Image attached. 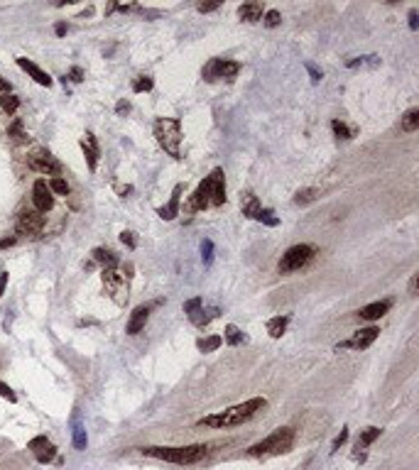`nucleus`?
Segmentation results:
<instances>
[{
    "label": "nucleus",
    "mask_w": 419,
    "mask_h": 470,
    "mask_svg": "<svg viewBox=\"0 0 419 470\" xmlns=\"http://www.w3.org/2000/svg\"><path fill=\"white\" fill-rule=\"evenodd\" d=\"M267 399L265 397H253L243 404H235V406H228L223 411H216V414H209L204 419H199V426H211V428H231V426H240L243 421L253 419L260 409H265Z\"/></svg>",
    "instance_id": "1"
},
{
    "label": "nucleus",
    "mask_w": 419,
    "mask_h": 470,
    "mask_svg": "<svg viewBox=\"0 0 419 470\" xmlns=\"http://www.w3.org/2000/svg\"><path fill=\"white\" fill-rule=\"evenodd\" d=\"M142 455L150 458H160L164 463H174V465H191L199 463L209 455V446L204 443H194V446H179V448H169V446H147L142 448Z\"/></svg>",
    "instance_id": "2"
},
{
    "label": "nucleus",
    "mask_w": 419,
    "mask_h": 470,
    "mask_svg": "<svg viewBox=\"0 0 419 470\" xmlns=\"http://www.w3.org/2000/svg\"><path fill=\"white\" fill-rule=\"evenodd\" d=\"M133 272V265H113V267H103L101 272V279H103V287L106 291L113 296L116 304H125L128 301V289H130V274Z\"/></svg>",
    "instance_id": "3"
},
{
    "label": "nucleus",
    "mask_w": 419,
    "mask_h": 470,
    "mask_svg": "<svg viewBox=\"0 0 419 470\" xmlns=\"http://www.w3.org/2000/svg\"><path fill=\"white\" fill-rule=\"evenodd\" d=\"M294 428L292 426H279L275 428L267 438H262L260 443L248 448V455L253 458H260V455H279V453H287L292 443H294Z\"/></svg>",
    "instance_id": "4"
},
{
    "label": "nucleus",
    "mask_w": 419,
    "mask_h": 470,
    "mask_svg": "<svg viewBox=\"0 0 419 470\" xmlns=\"http://www.w3.org/2000/svg\"><path fill=\"white\" fill-rule=\"evenodd\" d=\"M155 137H157L160 147L167 155L179 159V155H182V150H179V145H182V123L177 118H157L155 120Z\"/></svg>",
    "instance_id": "5"
},
{
    "label": "nucleus",
    "mask_w": 419,
    "mask_h": 470,
    "mask_svg": "<svg viewBox=\"0 0 419 470\" xmlns=\"http://www.w3.org/2000/svg\"><path fill=\"white\" fill-rule=\"evenodd\" d=\"M316 255V247L314 245H292L279 260V272L287 274V272H297V269L306 267Z\"/></svg>",
    "instance_id": "6"
},
{
    "label": "nucleus",
    "mask_w": 419,
    "mask_h": 470,
    "mask_svg": "<svg viewBox=\"0 0 419 470\" xmlns=\"http://www.w3.org/2000/svg\"><path fill=\"white\" fill-rule=\"evenodd\" d=\"M240 71L238 62L231 59H211L209 64L204 67V79L206 81H216V79H233Z\"/></svg>",
    "instance_id": "7"
},
{
    "label": "nucleus",
    "mask_w": 419,
    "mask_h": 470,
    "mask_svg": "<svg viewBox=\"0 0 419 470\" xmlns=\"http://www.w3.org/2000/svg\"><path fill=\"white\" fill-rule=\"evenodd\" d=\"M380 336V328L377 326H370V328H360L358 333L353 338H348V340H341L338 345H336V350H341V348H353V350H365V348H370L372 343H375V338Z\"/></svg>",
    "instance_id": "8"
},
{
    "label": "nucleus",
    "mask_w": 419,
    "mask_h": 470,
    "mask_svg": "<svg viewBox=\"0 0 419 470\" xmlns=\"http://www.w3.org/2000/svg\"><path fill=\"white\" fill-rule=\"evenodd\" d=\"M27 164L35 169V172H40V174H47V177H59L62 174V162L59 159H54L52 155H32L30 159H27Z\"/></svg>",
    "instance_id": "9"
},
{
    "label": "nucleus",
    "mask_w": 419,
    "mask_h": 470,
    "mask_svg": "<svg viewBox=\"0 0 419 470\" xmlns=\"http://www.w3.org/2000/svg\"><path fill=\"white\" fill-rule=\"evenodd\" d=\"M32 203H35L37 213H47V211H52V206H54V196H52V191H49V186H47L45 179L35 181V186H32Z\"/></svg>",
    "instance_id": "10"
},
{
    "label": "nucleus",
    "mask_w": 419,
    "mask_h": 470,
    "mask_svg": "<svg viewBox=\"0 0 419 470\" xmlns=\"http://www.w3.org/2000/svg\"><path fill=\"white\" fill-rule=\"evenodd\" d=\"M42 228H45V216L42 213H37V211L20 213V218H18V233L20 235H37Z\"/></svg>",
    "instance_id": "11"
},
{
    "label": "nucleus",
    "mask_w": 419,
    "mask_h": 470,
    "mask_svg": "<svg viewBox=\"0 0 419 470\" xmlns=\"http://www.w3.org/2000/svg\"><path fill=\"white\" fill-rule=\"evenodd\" d=\"M211 184V206H223L226 203V174L221 167H216L209 174Z\"/></svg>",
    "instance_id": "12"
},
{
    "label": "nucleus",
    "mask_w": 419,
    "mask_h": 470,
    "mask_svg": "<svg viewBox=\"0 0 419 470\" xmlns=\"http://www.w3.org/2000/svg\"><path fill=\"white\" fill-rule=\"evenodd\" d=\"M30 450L35 453V458H37V463H52L54 458H57V446L52 443V441H47V436H37V438H32L30 441Z\"/></svg>",
    "instance_id": "13"
},
{
    "label": "nucleus",
    "mask_w": 419,
    "mask_h": 470,
    "mask_svg": "<svg viewBox=\"0 0 419 470\" xmlns=\"http://www.w3.org/2000/svg\"><path fill=\"white\" fill-rule=\"evenodd\" d=\"M211 206V184H209V177L201 181L199 186H196V191L189 196V211H206Z\"/></svg>",
    "instance_id": "14"
},
{
    "label": "nucleus",
    "mask_w": 419,
    "mask_h": 470,
    "mask_svg": "<svg viewBox=\"0 0 419 470\" xmlns=\"http://www.w3.org/2000/svg\"><path fill=\"white\" fill-rule=\"evenodd\" d=\"M182 191H184V186H182V184H177V186L172 189V196H169V201L164 203L162 208H157V216H160L162 221H174V218L179 216V203H182Z\"/></svg>",
    "instance_id": "15"
},
{
    "label": "nucleus",
    "mask_w": 419,
    "mask_h": 470,
    "mask_svg": "<svg viewBox=\"0 0 419 470\" xmlns=\"http://www.w3.org/2000/svg\"><path fill=\"white\" fill-rule=\"evenodd\" d=\"M81 150H84V157H86V164H89V172H96L98 169V157H101V150H98V140L93 137V133H86L81 137Z\"/></svg>",
    "instance_id": "16"
},
{
    "label": "nucleus",
    "mask_w": 419,
    "mask_h": 470,
    "mask_svg": "<svg viewBox=\"0 0 419 470\" xmlns=\"http://www.w3.org/2000/svg\"><path fill=\"white\" fill-rule=\"evenodd\" d=\"M150 311H152V306H138L135 311L130 313V321H128V326H125V333L128 336H138L140 331L145 328V323H147V318H150Z\"/></svg>",
    "instance_id": "17"
},
{
    "label": "nucleus",
    "mask_w": 419,
    "mask_h": 470,
    "mask_svg": "<svg viewBox=\"0 0 419 470\" xmlns=\"http://www.w3.org/2000/svg\"><path fill=\"white\" fill-rule=\"evenodd\" d=\"M390 306H392V301H390V299L372 301V304H368V306H363V309L358 311V316H360L363 321H377V318H382L385 313L390 311Z\"/></svg>",
    "instance_id": "18"
},
{
    "label": "nucleus",
    "mask_w": 419,
    "mask_h": 470,
    "mask_svg": "<svg viewBox=\"0 0 419 470\" xmlns=\"http://www.w3.org/2000/svg\"><path fill=\"white\" fill-rule=\"evenodd\" d=\"M18 67L23 69V71H27V74H30V76H32V79H35L40 86H47V89H49V86L54 84V81H52V76H49L47 71H42V69L37 67L35 62H30V59H25V57H20V59H18Z\"/></svg>",
    "instance_id": "19"
},
{
    "label": "nucleus",
    "mask_w": 419,
    "mask_h": 470,
    "mask_svg": "<svg viewBox=\"0 0 419 470\" xmlns=\"http://www.w3.org/2000/svg\"><path fill=\"white\" fill-rule=\"evenodd\" d=\"M262 15H265V5L262 3H243L238 8V18L245 20V23H257Z\"/></svg>",
    "instance_id": "20"
},
{
    "label": "nucleus",
    "mask_w": 419,
    "mask_h": 470,
    "mask_svg": "<svg viewBox=\"0 0 419 470\" xmlns=\"http://www.w3.org/2000/svg\"><path fill=\"white\" fill-rule=\"evenodd\" d=\"M240 208H243V216H248L253 221H257V213L262 211V206H260V201H257V196L253 191H245L240 196Z\"/></svg>",
    "instance_id": "21"
},
{
    "label": "nucleus",
    "mask_w": 419,
    "mask_h": 470,
    "mask_svg": "<svg viewBox=\"0 0 419 470\" xmlns=\"http://www.w3.org/2000/svg\"><path fill=\"white\" fill-rule=\"evenodd\" d=\"M399 130L402 133H417L419 130V108H409L399 120Z\"/></svg>",
    "instance_id": "22"
},
{
    "label": "nucleus",
    "mask_w": 419,
    "mask_h": 470,
    "mask_svg": "<svg viewBox=\"0 0 419 470\" xmlns=\"http://www.w3.org/2000/svg\"><path fill=\"white\" fill-rule=\"evenodd\" d=\"M380 433H382V428H377V426H368L365 431H360V436L355 441V450H365L375 438H380Z\"/></svg>",
    "instance_id": "23"
},
{
    "label": "nucleus",
    "mask_w": 419,
    "mask_h": 470,
    "mask_svg": "<svg viewBox=\"0 0 419 470\" xmlns=\"http://www.w3.org/2000/svg\"><path fill=\"white\" fill-rule=\"evenodd\" d=\"M287 326H289V316H275V318L267 321V333L272 338H282V333L287 331Z\"/></svg>",
    "instance_id": "24"
},
{
    "label": "nucleus",
    "mask_w": 419,
    "mask_h": 470,
    "mask_svg": "<svg viewBox=\"0 0 419 470\" xmlns=\"http://www.w3.org/2000/svg\"><path fill=\"white\" fill-rule=\"evenodd\" d=\"M93 260L101 262L103 267H113V265H120V260L116 257L113 250H106V247H96L93 250Z\"/></svg>",
    "instance_id": "25"
},
{
    "label": "nucleus",
    "mask_w": 419,
    "mask_h": 470,
    "mask_svg": "<svg viewBox=\"0 0 419 470\" xmlns=\"http://www.w3.org/2000/svg\"><path fill=\"white\" fill-rule=\"evenodd\" d=\"M223 345V338L221 336H209V338H199L196 340V348L201 350V353H213V350H218Z\"/></svg>",
    "instance_id": "26"
},
{
    "label": "nucleus",
    "mask_w": 419,
    "mask_h": 470,
    "mask_svg": "<svg viewBox=\"0 0 419 470\" xmlns=\"http://www.w3.org/2000/svg\"><path fill=\"white\" fill-rule=\"evenodd\" d=\"M223 340L228 343V345H240V343H245V336H243V331L238 328V326H233V323H228L226 326V331H223Z\"/></svg>",
    "instance_id": "27"
},
{
    "label": "nucleus",
    "mask_w": 419,
    "mask_h": 470,
    "mask_svg": "<svg viewBox=\"0 0 419 470\" xmlns=\"http://www.w3.org/2000/svg\"><path fill=\"white\" fill-rule=\"evenodd\" d=\"M86 443H89V438H86V428L79 424V421H74V446L79 448V450H86Z\"/></svg>",
    "instance_id": "28"
},
{
    "label": "nucleus",
    "mask_w": 419,
    "mask_h": 470,
    "mask_svg": "<svg viewBox=\"0 0 419 470\" xmlns=\"http://www.w3.org/2000/svg\"><path fill=\"white\" fill-rule=\"evenodd\" d=\"M47 186H49L52 194H59V196H67V194H69V184L62 179V177H52Z\"/></svg>",
    "instance_id": "29"
},
{
    "label": "nucleus",
    "mask_w": 419,
    "mask_h": 470,
    "mask_svg": "<svg viewBox=\"0 0 419 470\" xmlns=\"http://www.w3.org/2000/svg\"><path fill=\"white\" fill-rule=\"evenodd\" d=\"M316 196H319V191H316V189H302V191H297L294 203H297V206H306V203L316 201Z\"/></svg>",
    "instance_id": "30"
},
{
    "label": "nucleus",
    "mask_w": 419,
    "mask_h": 470,
    "mask_svg": "<svg viewBox=\"0 0 419 470\" xmlns=\"http://www.w3.org/2000/svg\"><path fill=\"white\" fill-rule=\"evenodd\" d=\"M0 108H3L5 113H15L18 108H20V98L13 96V93H8V96L0 98Z\"/></svg>",
    "instance_id": "31"
},
{
    "label": "nucleus",
    "mask_w": 419,
    "mask_h": 470,
    "mask_svg": "<svg viewBox=\"0 0 419 470\" xmlns=\"http://www.w3.org/2000/svg\"><path fill=\"white\" fill-rule=\"evenodd\" d=\"M257 221L265 225H270V228H275V225H279V218L275 216V211L272 208H262L260 213H257Z\"/></svg>",
    "instance_id": "32"
},
{
    "label": "nucleus",
    "mask_w": 419,
    "mask_h": 470,
    "mask_svg": "<svg viewBox=\"0 0 419 470\" xmlns=\"http://www.w3.org/2000/svg\"><path fill=\"white\" fill-rule=\"evenodd\" d=\"M152 86H155V81H152L150 76H138V79L133 81V91H135V93H142V91H152Z\"/></svg>",
    "instance_id": "33"
},
{
    "label": "nucleus",
    "mask_w": 419,
    "mask_h": 470,
    "mask_svg": "<svg viewBox=\"0 0 419 470\" xmlns=\"http://www.w3.org/2000/svg\"><path fill=\"white\" fill-rule=\"evenodd\" d=\"M331 130L341 140H350V130L346 128V123H341V120H331Z\"/></svg>",
    "instance_id": "34"
},
{
    "label": "nucleus",
    "mask_w": 419,
    "mask_h": 470,
    "mask_svg": "<svg viewBox=\"0 0 419 470\" xmlns=\"http://www.w3.org/2000/svg\"><path fill=\"white\" fill-rule=\"evenodd\" d=\"M262 18H265V20H262V23H265V27H270V30H272V27H277V25L282 23V15H279V10H267V13H265Z\"/></svg>",
    "instance_id": "35"
},
{
    "label": "nucleus",
    "mask_w": 419,
    "mask_h": 470,
    "mask_svg": "<svg viewBox=\"0 0 419 470\" xmlns=\"http://www.w3.org/2000/svg\"><path fill=\"white\" fill-rule=\"evenodd\" d=\"M8 135L15 137V140H25L27 135H25V130H23V120H15V123L8 128Z\"/></svg>",
    "instance_id": "36"
},
{
    "label": "nucleus",
    "mask_w": 419,
    "mask_h": 470,
    "mask_svg": "<svg viewBox=\"0 0 419 470\" xmlns=\"http://www.w3.org/2000/svg\"><path fill=\"white\" fill-rule=\"evenodd\" d=\"M201 257H204L206 265L213 262V243H211V240H204V243H201Z\"/></svg>",
    "instance_id": "37"
},
{
    "label": "nucleus",
    "mask_w": 419,
    "mask_h": 470,
    "mask_svg": "<svg viewBox=\"0 0 419 470\" xmlns=\"http://www.w3.org/2000/svg\"><path fill=\"white\" fill-rule=\"evenodd\" d=\"M377 64V57H358V59H350V62H346V67L348 69H355V67H363V64Z\"/></svg>",
    "instance_id": "38"
},
{
    "label": "nucleus",
    "mask_w": 419,
    "mask_h": 470,
    "mask_svg": "<svg viewBox=\"0 0 419 470\" xmlns=\"http://www.w3.org/2000/svg\"><path fill=\"white\" fill-rule=\"evenodd\" d=\"M120 243H123V245H128L130 250H135V247H138L135 233H130V230H123V233H120Z\"/></svg>",
    "instance_id": "39"
},
{
    "label": "nucleus",
    "mask_w": 419,
    "mask_h": 470,
    "mask_svg": "<svg viewBox=\"0 0 419 470\" xmlns=\"http://www.w3.org/2000/svg\"><path fill=\"white\" fill-rule=\"evenodd\" d=\"M346 441H348V428H341V433H338V436L333 438V443H331V453H336Z\"/></svg>",
    "instance_id": "40"
},
{
    "label": "nucleus",
    "mask_w": 419,
    "mask_h": 470,
    "mask_svg": "<svg viewBox=\"0 0 419 470\" xmlns=\"http://www.w3.org/2000/svg\"><path fill=\"white\" fill-rule=\"evenodd\" d=\"M218 8H221L218 0H213V3H199V5H196V10L204 13V15H206V13H213V10H218Z\"/></svg>",
    "instance_id": "41"
},
{
    "label": "nucleus",
    "mask_w": 419,
    "mask_h": 470,
    "mask_svg": "<svg viewBox=\"0 0 419 470\" xmlns=\"http://www.w3.org/2000/svg\"><path fill=\"white\" fill-rule=\"evenodd\" d=\"M0 397H5L8 402H18V397H15V392H13V389H10V387H8V384H5V382H3V380H0Z\"/></svg>",
    "instance_id": "42"
},
{
    "label": "nucleus",
    "mask_w": 419,
    "mask_h": 470,
    "mask_svg": "<svg viewBox=\"0 0 419 470\" xmlns=\"http://www.w3.org/2000/svg\"><path fill=\"white\" fill-rule=\"evenodd\" d=\"M304 67H306V71H309V76H311V81H314V84H319V81H321V76H324V74L314 67V64H304Z\"/></svg>",
    "instance_id": "43"
},
{
    "label": "nucleus",
    "mask_w": 419,
    "mask_h": 470,
    "mask_svg": "<svg viewBox=\"0 0 419 470\" xmlns=\"http://www.w3.org/2000/svg\"><path fill=\"white\" fill-rule=\"evenodd\" d=\"M69 79H71V81H76V84H81V81H84V71H81L79 67H74L69 71Z\"/></svg>",
    "instance_id": "44"
},
{
    "label": "nucleus",
    "mask_w": 419,
    "mask_h": 470,
    "mask_svg": "<svg viewBox=\"0 0 419 470\" xmlns=\"http://www.w3.org/2000/svg\"><path fill=\"white\" fill-rule=\"evenodd\" d=\"M407 18H409V30H412V32H417V27H419V20H417L419 15H417V10H409V15H407Z\"/></svg>",
    "instance_id": "45"
},
{
    "label": "nucleus",
    "mask_w": 419,
    "mask_h": 470,
    "mask_svg": "<svg viewBox=\"0 0 419 470\" xmlns=\"http://www.w3.org/2000/svg\"><path fill=\"white\" fill-rule=\"evenodd\" d=\"M15 243H18L15 235H10V238H0V250H8V247H13Z\"/></svg>",
    "instance_id": "46"
},
{
    "label": "nucleus",
    "mask_w": 419,
    "mask_h": 470,
    "mask_svg": "<svg viewBox=\"0 0 419 470\" xmlns=\"http://www.w3.org/2000/svg\"><path fill=\"white\" fill-rule=\"evenodd\" d=\"M116 113H118V115H123V113H130V103H128V101H118Z\"/></svg>",
    "instance_id": "47"
},
{
    "label": "nucleus",
    "mask_w": 419,
    "mask_h": 470,
    "mask_svg": "<svg viewBox=\"0 0 419 470\" xmlns=\"http://www.w3.org/2000/svg\"><path fill=\"white\" fill-rule=\"evenodd\" d=\"M54 32H57L59 37H64V35L69 32V25H67V23H57V25H54Z\"/></svg>",
    "instance_id": "48"
},
{
    "label": "nucleus",
    "mask_w": 419,
    "mask_h": 470,
    "mask_svg": "<svg viewBox=\"0 0 419 470\" xmlns=\"http://www.w3.org/2000/svg\"><path fill=\"white\" fill-rule=\"evenodd\" d=\"M10 91H13V86H10V81H5V79L0 76V93H3V96H8Z\"/></svg>",
    "instance_id": "49"
},
{
    "label": "nucleus",
    "mask_w": 419,
    "mask_h": 470,
    "mask_svg": "<svg viewBox=\"0 0 419 470\" xmlns=\"http://www.w3.org/2000/svg\"><path fill=\"white\" fill-rule=\"evenodd\" d=\"M417 282H419V277L412 274V279H409V294H412V296H417Z\"/></svg>",
    "instance_id": "50"
},
{
    "label": "nucleus",
    "mask_w": 419,
    "mask_h": 470,
    "mask_svg": "<svg viewBox=\"0 0 419 470\" xmlns=\"http://www.w3.org/2000/svg\"><path fill=\"white\" fill-rule=\"evenodd\" d=\"M5 284H8V272L0 274V296H3V291H5Z\"/></svg>",
    "instance_id": "51"
}]
</instances>
